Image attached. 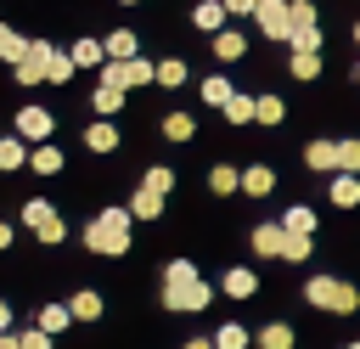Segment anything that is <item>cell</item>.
<instances>
[{"label":"cell","instance_id":"1","mask_svg":"<svg viewBox=\"0 0 360 349\" xmlns=\"http://www.w3.org/2000/svg\"><path fill=\"white\" fill-rule=\"evenodd\" d=\"M208 304H214V287L197 276V265L191 259H169L163 265V310L169 315H197Z\"/></svg>","mask_w":360,"mask_h":349},{"label":"cell","instance_id":"2","mask_svg":"<svg viewBox=\"0 0 360 349\" xmlns=\"http://www.w3.org/2000/svg\"><path fill=\"white\" fill-rule=\"evenodd\" d=\"M129 236H135V214H129V208H101V214L84 225V248L101 253V259L129 253Z\"/></svg>","mask_w":360,"mask_h":349},{"label":"cell","instance_id":"3","mask_svg":"<svg viewBox=\"0 0 360 349\" xmlns=\"http://www.w3.org/2000/svg\"><path fill=\"white\" fill-rule=\"evenodd\" d=\"M304 298H309L315 310H332V315H354V310H360V293H354L349 281H338V276H309V281H304Z\"/></svg>","mask_w":360,"mask_h":349},{"label":"cell","instance_id":"4","mask_svg":"<svg viewBox=\"0 0 360 349\" xmlns=\"http://www.w3.org/2000/svg\"><path fill=\"white\" fill-rule=\"evenodd\" d=\"M22 225L45 242V248H56L62 236H68V225H62V214H56V203H45V197H28L22 203Z\"/></svg>","mask_w":360,"mask_h":349},{"label":"cell","instance_id":"5","mask_svg":"<svg viewBox=\"0 0 360 349\" xmlns=\"http://www.w3.org/2000/svg\"><path fill=\"white\" fill-rule=\"evenodd\" d=\"M11 135H22L28 146H45V141L56 135V113L28 101V107H17V118H11Z\"/></svg>","mask_w":360,"mask_h":349},{"label":"cell","instance_id":"6","mask_svg":"<svg viewBox=\"0 0 360 349\" xmlns=\"http://www.w3.org/2000/svg\"><path fill=\"white\" fill-rule=\"evenodd\" d=\"M253 23L270 39H292V0H259L253 6Z\"/></svg>","mask_w":360,"mask_h":349},{"label":"cell","instance_id":"7","mask_svg":"<svg viewBox=\"0 0 360 349\" xmlns=\"http://www.w3.org/2000/svg\"><path fill=\"white\" fill-rule=\"evenodd\" d=\"M51 51H56L51 39H28V56H22L17 68H11V79H17L22 90H28V84H45V68H51Z\"/></svg>","mask_w":360,"mask_h":349},{"label":"cell","instance_id":"8","mask_svg":"<svg viewBox=\"0 0 360 349\" xmlns=\"http://www.w3.org/2000/svg\"><path fill=\"white\" fill-rule=\"evenodd\" d=\"M101 45H107V62H135V56H141V39H135V28H112Z\"/></svg>","mask_w":360,"mask_h":349},{"label":"cell","instance_id":"9","mask_svg":"<svg viewBox=\"0 0 360 349\" xmlns=\"http://www.w3.org/2000/svg\"><path fill=\"white\" fill-rule=\"evenodd\" d=\"M281 248H287V225H281V220H276V225H253V253L281 259Z\"/></svg>","mask_w":360,"mask_h":349},{"label":"cell","instance_id":"10","mask_svg":"<svg viewBox=\"0 0 360 349\" xmlns=\"http://www.w3.org/2000/svg\"><path fill=\"white\" fill-rule=\"evenodd\" d=\"M84 146H90V152H118V124H112V118L84 124Z\"/></svg>","mask_w":360,"mask_h":349},{"label":"cell","instance_id":"11","mask_svg":"<svg viewBox=\"0 0 360 349\" xmlns=\"http://www.w3.org/2000/svg\"><path fill=\"white\" fill-rule=\"evenodd\" d=\"M34 326L56 338V332H68V326H73V310H68V304H39V310H34Z\"/></svg>","mask_w":360,"mask_h":349},{"label":"cell","instance_id":"12","mask_svg":"<svg viewBox=\"0 0 360 349\" xmlns=\"http://www.w3.org/2000/svg\"><path fill=\"white\" fill-rule=\"evenodd\" d=\"M28 141L22 135H0V174H11V169H28Z\"/></svg>","mask_w":360,"mask_h":349},{"label":"cell","instance_id":"13","mask_svg":"<svg viewBox=\"0 0 360 349\" xmlns=\"http://www.w3.org/2000/svg\"><path fill=\"white\" fill-rule=\"evenodd\" d=\"M68 56H73L79 68H96V73L107 68V45H101V39H73V45H68Z\"/></svg>","mask_w":360,"mask_h":349},{"label":"cell","instance_id":"14","mask_svg":"<svg viewBox=\"0 0 360 349\" xmlns=\"http://www.w3.org/2000/svg\"><path fill=\"white\" fill-rule=\"evenodd\" d=\"M62 163H68V158H62V146H56V141H45V146H34V152H28V169H34V174H62Z\"/></svg>","mask_w":360,"mask_h":349},{"label":"cell","instance_id":"15","mask_svg":"<svg viewBox=\"0 0 360 349\" xmlns=\"http://www.w3.org/2000/svg\"><path fill=\"white\" fill-rule=\"evenodd\" d=\"M68 310H73V321H101V310H107V304H101V293H96V287H79V293L68 298Z\"/></svg>","mask_w":360,"mask_h":349},{"label":"cell","instance_id":"16","mask_svg":"<svg viewBox=\"0 0 360 349\" xmlns=\"http://www.w3.org/2000/svg\"><path fill=\"white\" fill-rule=\"evenodd\" d=\"M225 17H231V11H225V0H202V6L191 11V23H197L202 34H219V28H225Z\"/></svg>","mask_w":360,"mask_h":349},{"label":"cell","instance_id":"17","mask_svg":"<svg viewBox=\"0 0 360 349\" xmlns=\"http://www.w3.org/2000/svg\"><path fill=\"white\" fill-rule=\"evenodd\" d=\"M208 191H214V197H231V191H242V169H231V163H214V169H208Z\"/></svg>","mask_w":360,"mask_h":349},{"label":"cell","instance_id":"18","mask_svg":"<svg viewBox=\"0 0 360 349\" xmlns=\"http://www.w3.org/2000/svg\"><path fill=\"white\" fill-rule=\"evenodd\" d=\"M231 96H236V84H231L225 73H208V79H202V101H208V107H219V113H225V101H231Z\"/></svg>","mask_w":360,"mask_h":349},{"label":"cell","instance_id":"19","mask_svg":"<svg viewBox=\"0 0 360 349\" xmlns=\"http://www.w3.org/2000/svg\"><path fill=\"white\" fill-rule=\"evenodd\" d=\"M304 163H309V169H332V174H338V141H309V146H304Z\"/></svg>","mask_w":360,"mask_h":349},{"label":"cell","instance_id":"20","mask_svg":"<svg viewBox=\"0 0 360 349\" xmlns=\"http://www.w3.org/2000/svg\"><path fill=\"white\" fill-rule=\"evenodd\" d=\"M270 186H276V174H270L264 163H248V169H242V191H248V197H270Z\"/></svg>","mask_w":360,"mask_h":349},{"label":"cell","instance_id":"21","mask_svg":"<svg viewBox=\"0 0 360 349\" xmlns=\"http://www.w3.org/2000/svg\"><path fill=\"white\" fill-rule=\"evenodd\" d=\"M124 208H129L135 220H158V214H163V197H158V191H146V186H135V197H129Z\"/></svg>","mask_w":360,"mask_h":349},{"label":"cell","instance_id":"22","mask_svg":"<svg viewBox=\"0 0 360 349\" xmlns=\"http://www.w3.org/2000/svg\"><path fill=\"white\" fill-rule=\"evenodd\" d=\"M22 56H28V39H22L11 23H0V62H11V68H17Z\"/></svg>","mask_w":360,"mask_h":349},{"label":"cell","instance_id":"23","mask_svg":"<svg viewBox=\"0 0 360 349\" xmlns=\"http://www.w3.org/2000/svg\"><path fill=\"white\" fill-rule=\"evenodd\" d=\"M242 51H248V39H242L236 28H219V34H214V56H219V62H236Z\"/></svg>","mask_w":360,"mask_h":349},{"label":"cell","instance_id":"24","mask_svg":"<svg viewBox=\"0 0 360 349\" xmlns=\"http://www.w3.org/2000/svg\"><path fill=\"white\" fill-rule=\"evenodd\" d=\"M73 73H79V62H73V56L56 45V51H51V68H45V84H68Z\"/></svg>","mask_w":360,"mask_h":349},{"label":"cell","instance_id":"25","mask_svg":"<svg viewBox=\"0 0 360 349\" xmlns=\"http://www.w3.org/2000/svg\"><path fill=\"white\" fill-rule=\"evenodd\" d=\"M90 107H96V118H112V113L124 107V90H112V84H96V90H90Z\"/></svg>","mask_w":360,"mask_h":349},{"label":"cell","instance_id":"26","mask_svg":"<svg viewBox=\"0 0 360 349\" xmlns=\"http://www.w3.org/2000/svg\"><path fill=\"white\" fill-rule=\"evenodd\" d=\"M219 287H225L231 298H253V293H259V276H253V270H225Z\"/></svg>","mask_w":360,"mask_h":349},{"label":"cell","instance_id":"27","mask_svg":"<svg viewBox=\"0 0 360 349\" xmlns=\"http://www.w3.org/2000/svg\"><path fill=\"white\" fill-rule=\"evenodd\" d=\"M225 118H231V124H248V118H259V96H242V90H236V96L225 101Z\"/></svg>","mask_w":360,"mask_h":349},{"label":"cell","instance_id":"28","mask_svg":"<svg viewBox=\"0 0 360 349\" xmlns=\"http://www.w3.org/2000/svg\"><path fill=\"white\" fill-rule=\"evenodd\" d=\"M191 135H197V118L191 113H169L163 118V141H191Z\"/></svg>","mask_w":360,"mask_h":349},{"label":"cell","instance_id":"29","mask_svg":"<svg viewBox=\"0 0 360 349\" xmlns=\"http://www.w3.org/2000/svg\"><path fill=\"white\" fill-rule=\"evenodd\" d=\"M141 186H146V191H158V197H169V191H174V169H163V163H152V169L141 174Z\"/></svg>","mask_w":360,"mask_h":349},{"label":"cell","instance_id":"30","mask_svg":"<svg viewBox=\"0 0 360 349\" xmlns=\"http://www.w3.org/2000/svg\"><path fill=\"white\" fill-rule=\"evenodd\" d=\"M332 203H338V208H354V203H360V180H354V174H338V180H332Z\"/></svg>","mask_w":360,"mask_h":349},{"label":"cell","instance_id":"31","mask_svg":"<svg viewBox=\"0 0 360 349\" xmlns=\"http://www.w3.org/2000/svg\"><path fill=\"white\" fill-rule=\"evenodd\" d=\"M338 174H360V141L354 135L338 141Z\"/></svg>","mask_w":360,"mask_h":349},{"label":"cell","instance_id":"32","mask_svg":"<svg viewBox=\"0 0 360 349\" xmlns=\"http://www.w3.org/2000/svg\"><path fill=\"white\" fill-rule=\"evenodd\" d=\"M259 349H292V326H287V321H270V326L259 332Z\"/></svg>","mask_w":360,"mask_h":349},{"label":"cell","instance_id":"33","mask_svg":"<svg viewBox=\"0 0 360 349\" xmlns=\"http://www.w3.org/2000/svg\"><path fill=\"white\" fill-rule=\"evenodd\" d=\"M287 68H292V79H315L321 73V51H292Z\"/></svg>","mask_w":360,"mask_h":349},{"label":"cell","instance_id":"34","mask_svg":"<svg viewBox=\"0 0 360 349\" xmlns=\"http://www.w3.org/2000/svg\"><path fill=\"white\" fill-rule=\"evenodd\" d=\"M158 84H163V90L186 84V62H180V56H163V62H158Z\"/></svg>","mask_w":360,"mask_h":349},{"label":"cell","instance_id":"35","mask_svg":"<svg viewBox=\"0 0 360 349\" xmlns=\"http://www.w3.org/2000/svg\"><path fill=\"white\" fill-rule=\"evenodd\" d=\"M281 225H287V231H298V236H309V231H315V208H304V203H298V208H287V214H281Z\"/></svg>","mask_w":360,"mask_h":349},{"label":"cell","instance_id":"36","mask_svg":"<svg viewBox=\"0 0 360 349\" xmlns=\"http://www.w3.org/2000/svg\"><path fill=\"white\" fill-rule=\"evenodd\" d=\"M214 349H248V326H236V321H225V326L214 332Z\"/></svg>","mask_w":360,"mask_h":349},{"label":"cell","instance_id":"37","mask_svg":"<svg viewBox=\"0 0 360 349\" xmlns=\"http://www.w3.org/2000/svg\"><path fill=\"white\" fill-rule=\"evenodd\" d=\"M287 45H292V51H321V28H315V23H298Z\"/></svg>","mask_w":360,"mask_h":349},{"label":"cell","instance_id":"38","mask_svg":"<svg viewBox=\"0 0 360 349\" xmlns=\"http://www.w3.org/2000/svg\"><path fill=\"white\" fill-rule=\"evenodd\" d=\"M281 118H287L281 96H259V124H281Z\"/></svg>","mask_w":360,"mask_h":349},{"label":"cell","instance_id":"39","mask_svg":"<svg viewBox=\"0 0 360 349\" xmlns=\"http://www.w3.org/2000/svg\"><path fill=\"white\" fill-rule=\"evenodd\" d=\"M281 259H292V265H304V259H309V236H298V231H287V248H281Z\"/></svg>","mask_w":360,"mask_h":349},{"label":"cell","instance_id":"40","mask_svg":"<svg viewBox=\"0 0 360 349\" xmlns=\"http://www.w3.org/2000/svg\"><path fill=\"white\" fill-rule=\"evenodd\" d=\"M17 343H22V349H51L56 338H51V332H39V326H22V332H17Z\"/></svg>","mask_w":360,"mask_h":349},{"label":"cell","instance_id":"41","mask_svg":"<svg viewBox=\"0 0 360 349\" xmlns=\"http://www.w3.org/2000/svg\"><path fill=\"white\" fill-rule=\"evenodd\" d=\"M298 23H315V0H292V28Z\"/></svg>","mask_w":360,"mask_h":349},{"label":"cell","instance_id":"42","mask_svg":"<svg viewBox=\"0 0 360 349\" xmlns=\"http://www.w3.org/2000/svg\"><path fill=\"white\" fill-rule=\"evenodd\" d=\"M253 6H259V0H225V11H231V17H253Z\"/></svg>","mask_w":360,"mask_h":349},{"label":"cell","instance_id":"43","mask_svg":"<svg viewBox=\"0 0 360 349\" xmlns=\"http://www.w3.org/2000/svg\"><path fill=\"white\" fill-rule=\"evenodd\" d=\"M11 242H17V225H6V220H0V253H6Z\"/></svg>","mask_w":360,"mask_h":349},{"label":"cell","instance_id":"44","mask_svg":"<svg viewBox=\"0 0 360 349\" xmlns=\"http://www.w3.org/2000/svg\"><path fill=\"white\" fill-rule=\"evenodd\" d=\"M11 321H17V315H11V304L0 298V332H11Z\"/></svg>","mask_w":360,"mask_h":349},{"label":"cell","instance_id":"45","mask_svg":"<svg viewBox=\"0 0 360 349\" xmlns=\"http://www.w3.org/2000/svg\"><path fill=\"white\" fill-rule=\"evenodd\" d=\"M0 349H22V343H17V332H0Z\"/></svg>","mask_w":360,"mask_h":349},{"label":"cell","instance_id":"46","mask_svg":"<svg viewBox=\"0 0 360 349\" xmlns=\"http://www.w3.org/2000/svg\"><path fill=\"white\" fill-rule=\"evenodd\" d=\"M186 349H214V338H186Z\"/></svg>","mask_w":360,"mask_h":349},{"label":"cell","instance_id":"47","mask_svg":"<svg viewBox=\"0 0 360 349\" xmlns=\"http://www.w3.org/2000/svg\"><path fill=\"white\" fill-rule=\"evenodd\" d=\"M118 6H141V0H118Z\"/></svg>","mask_w":360,"mask_h":349},{"label":"cell","instance_id":"48","mask_svg":"<svg viewBox=\"0 0 360 349\" xmlns=\"http://www.w3.org/2000/svg\"><path fill=\"white\" fill-rule=\"evenodd\" d=\"M354 45H360V23H354Z\"/></svg>","mask_w":360,"mask_h":349},{"label":"cell","instance_id":"49","mask_svg":"<svg viewBox=\"0 0 360 349\" xmlns=\"http://www.w3.org/2000/svg\"><path fill=\"white\" fill-rule=\"evenodd\" d=\"M349 349H360V343H349Z\"/></svg>","mask_w":360,"mask_h":349},{"label":"cell","instance_id":"50","mask_svg":"<svg viewBox=\"0 0 360 349\" xmlns=\"http://www.w3.org/2000/svg\"><path fill=\"white\" fill-rule=\"evenodd\" d=\"M354 79H360V73H354Z\"/></svg>","mask_w":360,"mask_h":349}]
</instances>
